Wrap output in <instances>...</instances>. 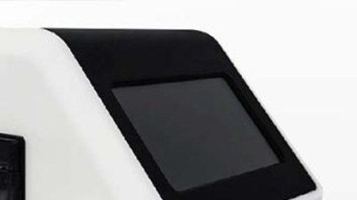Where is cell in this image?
<instances>
[{"label":"cell","mask_w":357,"mask_h":200,"mask_svg":"<svg viewBox=\"0 0 357 200\" xmlns=\"http://www.w3.org/2000/svg\"><path fill=\"white\" fill-rule=\"evenodd\" d=\"M0 200H26V142L0 133Z\"/></svg>","instance_id":"cell-1"}]
</instances>
